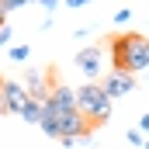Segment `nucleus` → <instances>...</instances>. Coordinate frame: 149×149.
<instances>
[{
    "label": "nucleus",
    "instance_id": "nucleus-1",
    "mask_svg": "<svg viewBox=\"0 0 149 149\" xmlns=\"http://www.w3.org/2000/svg\"><path fill=\"white\" fill-rule=\"evenodd\" d=\"M111 97L101 90V83H83V87H76V111L83 114L90 125H104L108 118H111Z\"/></svg>",
    "mask_w": 149,
    "mask_h": 149
},
{
    "label": "nucleus",
    "instance_id": "nucleus-2",
    "mask_svg": "<svg viewBox=\"0 0 149 149\" xmlns=\"http://www.w3.org/2000/svg\"><path fill=\"white\" fill-rule=\"evenodd\" d=\"M149 70V38L146 35H125V73Z\"/></svg>",
    "mask_w": 149,
    "mask_h": 149
},
{
    "label": "nucleus",
    "instance_id": "nucleus-3",
    "mask_svg": "<svg viewBox=\"0 0 149 149\" xmlns=\"http://www.w3.org/2000/svg\"><path fill=\"white\" fill-rule=\"evenodd\" d=\"M56 128H59V139H87L94 125L80 111H70V114H56Z\"/></svg>",
    "mask_w": 149,
    "mask_h": 149
},
{
    "label": "nucleus",
    "instance_id": "nucleus-4",
    "mask_svg": "<svg viewBox=\"0 0 149 149\" xmlns=\"http://www.w3.org/2000/svg\"><path fill=\"white\" fill-rule=\"evenodd\" d=\"M76 70L94 83V80L101 76V70H104V49H101V45H87V49H80V52H76Z\"/></svg>",
    "mask_w": 149,
    "mask_h": 149
},
{
    "label": "nucleus",
    "instance_id": "nucleus-5",
    "mask_svg": "<svg viewBox=\"0 0 149 149\" xmlns=\"http://www.w3.org/2000/svg\"><path fill=\"white\" fill-rule=\"evenodd\" d=\"M0 97H3V108H7V114H21V111H24V104L31 101L21 80H7V76H3V87H0Z\"/></svg>",
    "mask_w": 149,
    "mask_h": 149
},
{
    "label": "nucleus",
    "instance_id": "nucleus-6",
    "mask_svg": "<svg viewBox=\"0 0 149 149\" xmlns=\"http://www.w3.org/2000/svg\"><path fill=\"white\" fill-rule=\"evenodd\" d=\"M45 104H49L56 114L76 111V87H70V83H52V90H49V101H45Z\"/></svg>",
    "mask_w": 149,
    "mask_h": 149
},
{
    "label": "nucleus",
    "instance_id": "nucleus-7",
    "mask_svg": "<svg viewBox=\"0 0 149 149\" xmlns=\"http://www.w3.org/2000/svg\"><path fill=\"white\" fill-rule=\"evenodd\" d=\"M101 90H104L111 101H118V97H125V94L135 90V76H132V73H114V70H111V73L101 80Z\"/></svg>",
    "mask_w": 149,
    "mask_h": 149
},
{
    "label": "nucleus",
    "instance_id": "nucleus-8",
    "mask_svg": "<svg viewBox=\"0 0 149 149\" xmlns=\"http://www.w3.org/2000/svg\"><path fill=\"white\" fill-rule=\"evenodd\" d=\"M21 83H24V90H28V97H31V101H38V104H45V101H49V90H52L49 73H42V70H28Z\"/></svg>",
    "mask_w": 149,
    "mask_h": 149
},
{
    "label": "nucleus",
    "instance_id": "nucleus-9",
    "mask_svg": "<svg viewBox=\"0 0 149 149\" xmlns=\"http://www.w3.org/2000/svg\"><path fill=\"white\" fill-rule=\"evenodd\" d=\"M111 70L125 73V35H114V42H111Z\"/></svg>",
    "mask_w": 149,
    "mask_h": 149
},
{
    "label": "nucleus",
    "instance_id": "nucleus-10",
    "mask_svg": "<svg viewBox=\"0 0 149 149\" xmlns=\"http://www.w3.org/2000/svg\"><path fill=\"white\" fill-rule=\"evenodd\" d=\"M17 118H24L28 125H38V121H42V104H38V101H28V104H24V111L17 114Z\"/></svg>",
    "mask_w": 149,
    "mask_h": 149
},
{
    "label": "nucleus",
    "instance_id": "nucleus-11",
    "mask_svg": "<svg viewBox=\"0 0 149 149\" xmlns=\"http://www.w3.org/2000/svg\"><path fill=\"white\" fill-rule=\"evenodd\" d=\"M28 56H31V49H28V45H14V49H10V63H24Z\"/></svg>",
    "mask_w": 149,
    "mask_h": 149
},
{
    "label": "nucleus",
    "instance_id": "nucleus-12",
    "mask_svg": "<svg viewBox=\"0 0 149 149\" xmlns=\"http://www.w3.org/2000/svg\"><path fill=\"white\" fill-rule=\"evenodd\" d=\"M28 3H35V0H0V7L10 14V10H17V7H28Z\"/></svg>",
    "mask_w": 149,
    "mask_h": 149
},
{
    "label": "nucleus",
    "instance_id": "nucleus-13",
    "mask_svg": "<svg viewBox=\"0 0 149 149\" xmlns=\"http://www.w3.org/2000/svg\"><path fill=\"white\" fill-rule=\"evenodd\" d=\"M128 21H132V10H128V7H125V10H118V14H114V24H128Z\"/></svg>",
    "mask_w": 149,
    "mask_h": 149
},
{
    "label": "nucleus",
    "instance_id": "nucleus-14",
    "mask_svg": "<svg viewBox=\"0 0 149 149\" xmlns=\"http://www.w3.org/2000/svg\"><path fill=\"white\" fill-rule=\"evenodd\" d=\"M125 139H128V142H132V146H142V142H146V139H142V132H139V128H132V132H128V135H125Z\"/></svg>",
    "mask_w": 149,
    "mask_h": 149
},
{
    "label": "nucleus",
    "instance_id": "nucleus-15",
    "mask_svg": "<svg viewBox=\"0 0 149 149\" xmlns=\"http://www.w3.org/2000/svg\"><path fill=\"white\" fill-rule=\"evenodd\" d=\"M38 7H42V10H49V14H52V10H56V7H59V0H35Z\"/></svg>",
    "mask_w": 149,
    "mask_h": 149
},
{
    "label": "nucleus",
    "instance_id": "nucleus-16",
    "mask_svg": "<svg viewBox=\"0 0 149 149\" xmlns=\"http://www.w3.org/2000/svg\"><path fill=\"white\" fill-rule=\"evenodd\" d=\"M87 3H94V0H66V7H87Z\"/></svg>",
    "mask_w": 149,
    "mask_h": 149
},
{
    "label": "nucleus",
    "instance_id": "nucleus-17",
    "mask_svg": "<svg viewBox=\"0 0 149 149\" xmlns=\"http://www.w3.org/2000/svg\"><path fill=\"white\" fill-rule=\"evenodd\" d=\"M7 42H10V31H7V28H0V49H3Z\"/></svg>",
    "mask_w": 149,
    "mask_h": 149
},
{
    "label": "nucleus",
    "instance_id": "nucleus-18",
    "mask_svg": "<svg viewBox=\"0 0 149 149\" xmlns=\"http://www.w3.org/2000/svg\"><path fill=\"white\" fill-rule=\"evenodd\" d=\"M139 132H149V114H142V118H139Z\"/></svg>",
    "mask_w": 149,
    "mask_h": 149
},
{
    "label": "nucleus",
    "instance_id": "nucleus-19",
    "mask_svg": "<svg viewBox=\"0 0 149 149\" xmlns=\"http://www.w3.org/2000/svg\"><path fill=\"white\" fill-rule=\"evenodd\" d=\"M0 87H3V76H0ZM0 114H7V108H3V97H0Z\"/></svg>",
    "mask_w": 149,
    "mask_h": 149
},
{
    "label": "nucleus",
    "instance_id": "nucleus-20",
    "mask_svg": "<svg viewBox=\"0 0 149 149\" xmlns=\"http://www.w3.org/2000/svg\"><path fill=\"white\" fill-rule=\"evenodd\" d=\"M3 21H7V10H3V7H0V28H3Z\"/></svg>",
    "mask_w": 149,
    "mask_h": 149
},
{
    "label": "nucleus",
    "instance_id": "nucleus-21",
    "mask_svg": "<svg viewBox=\"0 0 149 149\" xmlns=\"http://www.w3.org/2000/svg\"><path fill=\"white\" fill-rule=\"evenodd\" d=\"M142 149H149V139H146V142H142Z\"/></svg>",
    "mask_w": 149,
    "mask_h": 149
}]
</instances>
